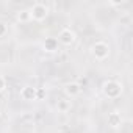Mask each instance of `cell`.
<instances>
[{
  "label": "cell",
  "mask_w": 133,
  "mask_h": 133,
  "mask_svg": "<svg viewBox=\"0 0 133 133\" xmlns=\"http://www.w3.org/2000/svg\"><path fill=\"white\" fill-rule=\"evenodd\" d=\"M103 94L108 99H117L122 94V85L116 80H108L103 85Z\"/></svg>",
  "instance_id": "obj_2"
},
{
  "label": "cell",
  "mask_w": 133,
  "mask_h": 133,
  "mask_svg": "<svg viewBox=\"0 0 133 133\" xmlns=\"http://www.w3.org/2000/svg\"><path fill=\"white\" fill-rule=\"evenodd\" d=\"M30 11V17L33 19V21H38V22H41V21H44L47 16H49V6L45 5V3H42V2H36V3H33V6L28 10Z\"/></svg>",
  "instance_id": "obj_1"
},
{
  "label": "cell",
  "mask_w": 133,
  "mask_h": 133,
  "mask_svg": "<svg viewBox=\"0 0 133 133\" xmlns=\"http://www.w3.org/2000/svg\"><path fill=\"white\" fill-rule=\"evenodd\" d=\"M44 49H45L47 52H55V50L58 49V41H56V38H47V39L44 41Z\"/></svg>",
  "instance_id": "obj_8"
},
{
  "label": "cell",
  "mask_w": 133,
  "mask_h": 133,
  "mask_svg": "<svg viewBox=\"0 0 133 133\" xmlns=\"http://www.w3.org/2000/svg\"><path fill=\"white\" fill-rule=\"evenodd\" d=\"M58 110L61 111V113H66L68 110H71V100H66V99H61V100H58Z\"/></svg>",
  "instance_id": "obj_9"
},
{
  "label": "cell",
  "mask_w": 133,
  "mask_h": 133,
  "mask_svg": "<svg viewBox=\"0 0 133 133\" xmlns=\"http://www.w3.org/2000/svg\"><path fill=\"white\" fill-rule=\"evenodd\" d=\"M19 94H21V97H22L24 100H36V99H38V88L24 86Z\"/></svg>",
  "instance_id": "obj_5"
},
{
  "label": "cell",
  "mask_w": 133,
  "mask_h": 133,
  "mask_svg": "<svg viewBox=\"0 0 133 133\" xmlns=\"http://www.w3.org/2000/svg\"><path fill=\"white\" fill-rule=\"evenodd\" d=\"M28 19H31V17H30V11H28V10H22V11H19V13H17V21L25 22V21H28Z\"/></svg>",
  "instance_id": "obj_10"
},
{
  "label": "cell",
  "mask_w": 133,
  "mask_h": 133,
  "mask_svg": "<svg viewBox=\"0 0 133 133\" xmlns=\"http://www.w3.org/2000/svg\"><path fill=\"white\" fill-rule=\"evenodd\" d=\"M64 92H66V96H69V97H75V96H78L82 92V88H80L78 83H68L64 86Z\"/></svg>",
  "instance_id": "obj_6"
},
{
  "label": "cell",
  "mask_w": 133,
  "mask_h": 133,
  "mask_svg": "<svg viewBox=\"0 0 133 133\" xmlns=\"http://www.w3.org/2000/svg\"><path fill=\"white\" fill-rule=\"evenodd\" d=\"M56 41H59V42L64 44V45H71V44H74V42H75V33H74V30H71L69 27L63 28V30L59 31Z\"/></svg>",
  "instance_id": "obj_4"
},
{
  "label": "cell",
  "mask_w": 133,
  "mask_h": 133,
  "mask_svg": "<svg viewBox=\"0 0 133 133\" xmlns=\"http://www.w3.org/2000/svg\"><path fill=\"white\" fill-rule=\"evenodd\" d=\"M5 88H6V80H5V77L0 75V92H3Z\"/></svg>",
  "instance_id": "obj_11"
},
{
  "label": "cell",
  "mask_w": 133,
  "mask_h": 133,
  "mask_svg": "<svg viewBox=\"0 0 133 133\" xmlns=\"http://www.w3.org/2000/svg\"><path fill=\"white\" fill-rule=\"evenodd\" d=\"M121 122H122V116H121L119 113L113 111V113L108 114V124H110L111 127H119Z\"/></svg>",
  "instance_id": "obj_7"
},
{
  "label": "cell",
  "mask_w": 133,
  "mask_h": 133,
  "mask_svg": "<svg viewBox=\"0 0 133 133\" xmlns=\"http://www.w3.org/2000/svg\"><path fill=\"white\" fill-rule=\"evenodd\" d=\"M5 31H6V25H5L3 22H0V36H3Z\"/></svg>",
  "instance_id": "obj_12"
},
{
  "label": "cell",
  "mask_w": 133,
  "mask_h": 133,
  "mask_svg": "<svg viewBox=\"0 0 133 133\" xmlns=\"http://www.w3.org/2000/svg\"><path fill=\"white\" fill-rule=\"evenodd\" d=\"M91 50H92V55L97 58V59H105L108 55H110V47H108V44L107 42H103V41H97L92 47H91Z\"/></svg>",
  "instance_id": "obj_3"
}]
</instances>
